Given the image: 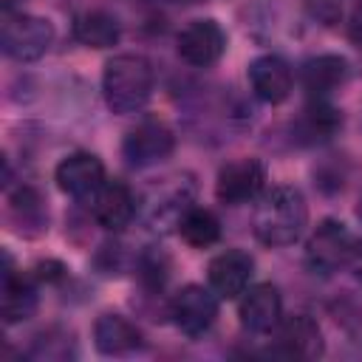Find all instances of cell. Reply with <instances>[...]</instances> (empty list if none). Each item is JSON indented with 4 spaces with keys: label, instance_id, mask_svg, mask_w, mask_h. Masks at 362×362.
<instances>
[{
    "label": "cell",
    "instance_id": "6da1fadb",
    "mask_svg": "<svg viewBox=\"0 0 362 362\" xmlns=\"http://www.w3.org/2000/svg\"><path fill=\"white\" fill-rule=\"evenodd\" d=\"M252 232L263 246L283 249L297 243L308 226L305 195L291 184L266 187L263 195L252 204Z\"/></svg>",
    "mask_w": 362,
    "mask_h": 362
},
{
    "label": "cell",
    "instance_id": "7a4b0ae2",
    "mask_svg": "<svg viewBox=\"0 0 362 362\" xmlns=\"http://www.w3.org/2000/svg\"><path fill=\"white\" fill-rule=\"evenodd\" d=\"M153 88H156V71L144 54L122 51L105 62L102 96L110 113L116 116L141 113L153 96Z\"/></svg>",
    "mask_w": 362,
    "mask_h": 362
},
{
    "label": "cell",
    "instance_id": "3957f363",
    "mask_svg": "<svg viewBox=\"0 0 362 362\" xmlns=\"http://www.w3.org/2000/svg\"><path fill=\"white\" fill-rule=\"evenodd\" d=\"M354 246H356V235L351 232L348 223H342L339 218H322L308 232L303 257H305L308 272L320 277H331L339 269H348Z\"/></svg>",
    "mask_w": 362,
    "mask_h": 362
},
{
    "label": "cell",
    "instance_id": "277c9868",
    "mask_svg": "<svg viewBox=\"0 0 362 362\" xmlns=\"http://www.w3.org/2000/svg\"><path fill=\"white\" fill-rule=\"evenodd\" d=\"M54 45V25L28 11H8L3 14L0 25V48L14 62H37Z\"/></svg>",
    "mask_w": 362,
    "mask_h": 362
},
{
    "label": "cell",
    "instance_id": "5b68a950",
    "mask_svg": "<svg viewBox=\"0 0 362 362\" xmlns=\"http://www.w3.org/2000/svg\"><path fill=\"white\" fill-rule=\"evenodd\" d=\"M195 204V184L187 175H173L158 181L139 198V215L153 232L178 229L181 215Z\"/></svg>",
    "mask_w": 362,
    "mask_h": 362
},
{
    "label": "cell",
    "instance_id": "8992f818",
    "mask_svg": "<svg viewBox=\"0 0 362 362\" xmlns=\"http://www.w3.org/2000/svg\"><path fill=\"white\" fill-rule=\"evenodd\" d=\"M221 297L201 283H187L167 297V317L184 337H204L218 320Z\"/></svg>",
    "mask_w": 362,
    "mask_h": 362
},
{
    "label": "cell",
    "instance_id": "52a82bcc",
    "mask_svg": "<svg viewBox=\"0 0 362 362\" xmlns=\"http://www.w3.org/2000/svg\"><path fill=\"white\" fill-rule=\"evenodd\" d=\"M175 150V133L161 119L136 122L122 139V156L133 170H147L170 158Z\"/></svg>",
    "mask_w": 362,
    "mask_h": 362
},
{
    "label": "cell",
    "instance_id": "ba28073f",
    "mask_svg": "<svg viewBox=\"0 0 362 362\" xmlns=\"http://www.w3.org/2000/svg\"><path fill=\"white\" fill-rule=\"evenodd\" d=\"M269 173L260 158H235L226 161L215 175V198L226 206L255 204L266 189Z\"/></svg>",
    "mask_w": 362,
    "mask_h": 362
},
{
    "label": "cell",
    "instance_id": "9c48e42d",
    "mask_svg": "<svg viewBox=\"0 0 362 362\" xmlns=\"http://www.w3.org/2000/svg\"><path fill=\"white\" fill-rule=\"evenodd\" d=\"M40 280L31 272L14 266L11 255L3 252V280H0V317L6 325H20L37 314Z\"/></svg>",
    "mask_w": 362,
    "mask_h": 362
},
{
    "label": "cell",
    "instance_id": "30bf717a",
    "mask_svg": "<svg viewBox=\"0 0 362 362\" xmlns=\"http://www.w3.org/2000/svg\"><path fill=\"white\" fill-rule=\"evenodd\" d=\"M175 51L187 65L209 68L226 54V31L212 17H195L178 31Z\"/></svg>",
    "mask_w": 362,
    "mask_h": 362
},
{
    "label": "cell",
    "instance_id": "8fae6325",
    "mask_svg": "<svg viewBox=\"0 0 362 362\" xmlns=\"http://www.w3.org/2000/svg\"><path fill=\"white\" fill-rule=\"evenodd\" d=\"M272 354L288 356V359H317L325 354V337L314 317L308 314H291L283 317L280 325L269 334Z\"/></svg>",
    "mask_w": 362,
    "mask_h": 362
},
{
    "label": "cell",
    "instance_id": "7c38bea8",
    "mask_svg": "<svg viewBox=\"0 0 362 362\" xmlns=\"http://www.w3.org/2000/svg\"><path fill=\"white\" fill-rule=\"evenodd\" d=\"M88 209L102 229L122 232L133 223V218H139V198L124 181L105 178V184L88 198Z\"/></svg>",
    "mask_w": 362,
    "mask_h": 362
},
{
    "label": "cell",
    "instance_id": "4fadbf2b",
    "mask_svg": "<svg viewBox=\"0 0 362 362\" xmlns=\"http://www.w3.org/2000/svg\"><path fill=\"white\" fill-rule=\"evenodd\" d=\"M238 317L243 331L269 337L283 320V294L274 283H252L238 297Z\"/></svg>",
    "mask_w": 362,
    "mask_h": 362
},
{
    "label": "cell",
    "instance_id": "5bb4252c",
    "mask_svg": "<svg viewBox=\"0 0 362 362\" xmlns=\"http://www.w3.org/2000/svg\"><path fill=\"white\" fill-rule=\"evenodd\" d=\"M255 280V257L246 249H223L206 266V286L221 300H238Z\"/></svg>",
    "mask_w": 362,
    "mask_h": 362
},
{
    "label": "cell",
    "instance_id": "9a60e30c",
    "mask_svg": "<svg viewBox=\"0 0 362 362\" xmlns=\"http://www.w3.org/2000/svg\"><path fill=\"white\" fill-rule=\"evenodd\" d=\"M105 164L96 153L90 150H74L65 158H59V164L54 167V181L57 187L76 198V201H88L102 184H105Z\"/></svg>",
    "mask_w": 362,
    "mask_h": 362
},
{
    "label": "cell",
    "instance_id": "2e32d148",
    "mask_svg": "<svg viewBox=\"0 0 362 362\" xmlns=\"http://www.w3.org/2000/svg\"><path fill=\"white\" fill-rule=\"evenodd\" d=\"M249 88L252 96L263 105H280L294 90V71L280 54H260L249 62Z\"/></svg>",
    "mask_w": 362,
    "mask_h": 362
},
{
    "label": "cell",
    "instance_id": "e0dca14e",
    "mask_svg": "<svg viewBox=\"0 0 362 362\" xmlns=\"http://www.w3.org/2000/svg\"><path fill=\"white\" fill-rule=\"evenodd\" d=\"M6 215L8 223L17 235L25 238H37L48 229V204L42 198V192L31 184H17V187H6Z\"/></svg>",
    "mask_w": 362,
    "mask_h": 362
},
{
    "label": "cell",
    "instance_id": "ac0fdd59",
    "mask_svg": "<svg viewBox=\"0 0 362 362\" xmlns=\"http://www.w3.org/2000/svg\"><path fill=\"white\" fill-rule=\"evenodd\" d=\"M351 76V65L342 54H314L300 65V85L308 99H331Z\"/></svg>",
    "mask_w": 362,
    "mask_h": 362
},
{
    "label": "cell",
    "instance_id": "d6986e66",
    "mask_svg": "<svg viewBox=\"0 0 362 362\" xmlns=\"http://www.w3.org/2000/svg\"><path fill=\"white\" fill-rule=\"evenodd\" d=\"M93 348L102 356H130L144 348V334L130 317L105 311L93 322Z\"/></svg>",
    "mask_w": 362,
    "mask_h": 362
},
{
    "label": "cell",
    "instance_id": "ffe728a7",
    "mask_svg": "<svg viewBox=\"0 0 362 362\" xmlns=\"http://www.w3.org/2000/svg\"><path fill=\"white\" fill-rule=\"evenodd\" d=\"M291 130L297 144H322L342 130V110L331 99H308Z\"/></svg>",
    "mask_w": 362,
    "mask_h": 362
},
{
    "label": "cell",
    "instance_id": "44dd1931",
    "mask_svg": "<svg viewBox=\"0 0 362 362\" xmlns=\"http://www.w3.org/2000/svg\"><path fill=\"white\" fill-rule=\"evenodd\" d=\"M71 34L79 45L93 48V51H105L119 45L122 40V23L116 14L105 11V8H85L74 17L71 23Z\"/></svg>",
    "mask_w": 362,
    "mask_h": 362
},
{
    "label": "cell",
    "instance_id": "7402d4cb",
    "mask_svg": "<svg viewBox=\"0 0 362 362\" xmlns=\"http://www.w3.org/2000/svg\"><path fill=\"white\" fill-rule=\"evenodd\" d=\"M175 232L181 235V240L187 246H192V249H209V246H215L221 240V221H218V215L212 209L192 204L181 215Z\"/></svg>",
    "mask_w": 362,
    "mask_h": 362
},
{
    "label": "cell",
    "instance_id": "603a6c76",
    "mask_svg": "<svg viewBox=\"0 0 362 362\" xmlns=\"http://www.w3.org/2000/svg\"><path fill=\"white\" fill-rule=\"evenodd\" d=\"M28 356L31 359H54V362L71 359V356H76V339L65 328H45L34 337Z\"/></svg>",
    "mask_w": 362,
    "mask_h": 362
},
{
    "label": "cell",
    "instance_id": "cb8c5ba5",
    "mask_svg": "<svg viewBox=\"0 0 362 362\" xmlns=\"http://www.w3.org/2000/svg\"><path fill=\"white\" fill-rule=\"evenodd\" d=\"M31 274H34L40 283H57V280L65 277V266H62L59 260H40V263L31 269Z\"/></svg>",
    "mask_w": 362,
    "mask_h": 362
},
{
    "label": "cell",
    "instance_id": "d4e9b609",
    "mask_svg": "<svg viewBox=\"0 0 362 362\" xmlns=\"http://www.w3.org/2000/svg\"><path fill=\"white\" fill-rule=\"evenodd\" d=\"M348 40L362 51V0H356L348 14Z\"/></svg>",
    "mask_w": 362,
    "mask_h": 362
},
{
    "label": "cell",
    "instance_id": "484cf974",
    "mask_svg": "<svg viewBox=\"0 0 362 362\" xmlns=\"http://www.w3.org/2000/svg\"><path fill=\"white\" fill-rule=\"evenodd\" d=\"M351 274L356 283H362V238H356V246H354V255H351V263H348Z\"/></svg>",
    "mask_w": 362,
    "mask_h": 362
},
{
    "label": "cell",
    "instance_id": "4316f807",
    "mask_svg": "<svg viewBox=\"0 0 362 362\" xmlns=\"http://www.w3.org/2000/svg\"><path fill=\"white\" fill-rule=\"evenodd\" d=\"M23 3H25V0H0L3 14H8V11H20V8H23Z\"/></svg>",
    "mask_w": 362,
    "mask_h": 362
},
{
    "label": "cell",
    "instance_id": "83f0119b",
    "mask_svg": "<svg viewBox=\"0 0 362 362\" xmlns=\"http://www.w3.org/2000/svg\"><path fill=\"white\" fill-rule=\"evenodd\" d=\"M356 218L362 221V195H359V204H356Z\"/></svg>",
    "mask_w": 362,
    "mask_h": 362
},
{
    "label": "cell",
    "instance_id": "f1b7e54d",
    "mask_svg": "<svg viewBox=\"0 0 362 362\" xmlns=\"http://www.w3.org/2000/svg\"><path fill=\"white\" fill-rule=\"evenodd\" d=\"M184 3H209V0H184Z\"/></svg>",
    "mask_w": 362,
    "mask_h": 362
}]
</instances>
